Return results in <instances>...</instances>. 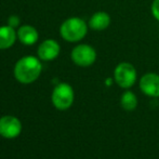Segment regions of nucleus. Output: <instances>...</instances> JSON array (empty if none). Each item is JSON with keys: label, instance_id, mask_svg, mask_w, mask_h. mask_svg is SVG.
<instances>
[{"label": "nucleus", "instance_id": "1", "mask_svg": "<svg viewBox=\"0 0 159 159\" xmlns=\"http://www.w3.org/2000/svg\"><path fill=\"white\" fill-rule=\"evenodd\" d=\"M42 70L40 59L27 55L16 62L14 66V77L21 84H32L38 79Z\"/></svg>", "mask_w": 159, "mask_h": 159}, {"label": "nucleus", "instance_id": "2", "mask_svg": "<svg viewBox=\"0 0 159 159\" xmlns=\"http://www.w3.org/2000/svg\"><path fill=\"white\" fill-rule=\"evenodd\" d=\"M88 32V25L80 17H69L62 23L60 34L68 42H77L84 39Z\"/></svg>", "mask_w": 159, "mask_h": 159}, {"label": "nucleus", "instance_id": "3", "mask_svg": "<svg viewBox=\"0 0 159 159\" xmlns=\"http://www.w3.org/2000/svg\"><path fill=\"white\" fill-rule=\"evenodd\" d=\"M75 93L70 84L61 82L54 88L52 92V103L57 109L65 111L73 105Z\"/></svg>", "mask_w": 159, "mask_h": 159}, {"label": "nucleus", "instance_id": "4", "mask_svg": "<svg viewBox=\"0 0 159 159\" xmlns=\"http://www.w3.org/2000/svg\"><path fill=\"white\" fill-rule=\"evenodd\" d=\"M136 77H138V74H136L135 67L128 62L119 63L114 70V78L116 84L122 89L131 88L135 84Z\"/></svg>", "mask_w": 159, "mask_h": 159}, {"label": "nucleus", "instance_id": "5", "mask_svg": "<svg viewBox=\"0 0 159 159\" xmlns=\"http://www.w3.org/2000/svg\"><path fill=\"white\" fill-rule=\"evenodd\" d=\"M71 60L76 65L81 67H88L94 64L96 60V51L89 44H78L71 51Z\"/></svg>", "mask_w": 159, "mask_h": 159}, {"label": "nucleus", "instance_id": "6", "mask_svg": "<svg viewBox=\"0 0 159 159\" xmlns=\"http://www.w3.org/2000/svg\"><path fill=\"white\" fill-rule=\"evenodd\" d=\"M22 132V124L14 116L0 118V135L6 139H14Z\"/></svg>", "mask_w": 159, "mask_h": 159}, {"label": "nucleus", "instance_id": "7", "mask_svg": "<svg viewBox=\"0 0 159 159\" xmlns=\"http://www.w3.org/2000/svg\"><path fill=\"white\" fill-rule=\"evenodd\" d=\"M140 89L147 96H159V75L155 73H147L141 78Z\"/></svg>", "mask_w": 159, "mask_h": 159}, {"label": "nucleus", "instance_id": "8", "mask_svg": "<svg viewBox=\"0 0 159 159\" xmlns=\"http://www.w3.org/2000/svg\"><path fill=\"white\" fill-rule=\"evenodd\" d=\"M60 51H61V47L59 42L53 39H47L41 42V44H39L37 53L38 57L41 61H52L59 57Z\"/></svg>", "mask_w": 159, "mask_h": 159}, {"label": "nucleus", "instance_id": "9", "mask_svg": "<svg viewBox=\"0 0 159 159\" xmlns=\"http://www.w3.org/2000/svg\"><path fill=\"white\" fill-rule=\"evenodd\" d=\"M17 38L25 46H33L38 41L39 34L32 25H22L17 30Z\"/></svg>", "mask_w": 159, "mask_h": 159}, {"label": "nucleus", "instance_id": "10", "mask_svg": "<svg viewBox=\"0 0 159 159\" xmlns=\"http://www.w3.org/2000/svg\"><path fill=\"white\" fill-rule=\"evenodd\" d=\"M17 38V33L15 28L9 25L0 26V50L9 49L15 43Z\"/></svg>", "mask_w": 159, "mask_h": 159}, {"label": "nucleus", "instance_id": "11", "mask_svg": "<svg viewBox=\"0 0 159 159\" xmlns=\"http://www.w3.org/2000/svg\"><path fill=\"white\" fill-rule=\"evenodd\" d=\"M111 24V16L108 13L103 12V11H98L94 13L91 16L90 21H89V27L93 30H105Z\"/></svg>", "mask_w": 159, "mask_h": 159}, {"label": "nucleus", "instance_id": "12", "mask_svg": "<svg viewBox=\"0 0 159 159\" xmlns=\"http://www.w3.org/2000/svg\"><path fill=\"white\" fill-rule=\"evenodd\" d=\"M120 105L127 111H132L138 106V98L131 91H126L120 98Z\"/></svg>", "mask_w": 159, "mask_h": 159}, {"label": "nucleus", "instance_id": "13", "mask_svg": "<svg viewBox=\"0 0 159 159\" xmlns=\"http://www.w3.org/2000/svg\"><path fill=\"white\" fill-rule=\"evenodd\" d=\"M20 24H21V21H20V17L16 16V15H11L8 20V25L11 26L13 28L20 27Z\"/></svg>", "mask_w": 159, "mask_h": 159}, {"label": "nucleus", "instance_id": "14", "mask_svg": "<svg viewBox=\"0 0 159 159\" xmlns=\"http://www.w3.org/2000/svg\"><path fill=\"white\" fill-rule=\"evenodd\" d=\"M152 13H153V16L157 21H159V0H154L153 1V3H152Z\"/></svg>", "mask_w": 159, "mask_h": 159}]
</instances>
